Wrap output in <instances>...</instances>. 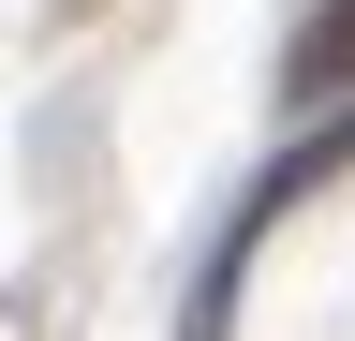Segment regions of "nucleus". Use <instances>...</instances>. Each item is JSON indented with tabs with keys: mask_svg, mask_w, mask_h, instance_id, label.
<instances>
[{
	"mask_svg": "<svg viewBox=\"0 0 355 341\" xmlns=\"http://www.w3.org/2000/svg\"><path fill=\"white\" fill-rule=\"evenodd\" d=\"M340 74H355V0H340V15L296 45V90H340Z\"/></svg>",
	"mask_w": 355,
	"mask_h": 341,
	"instance_id": "f257e3e1",
	"label": "nucleus"
}]
</instances>
